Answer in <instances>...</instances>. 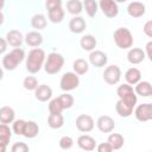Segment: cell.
Instances as JSON below:
<instances>
[{
    "label": "cell",
    "mask_w": 152,
    "mask_h": 152,
    "mask_svg": "<svg viewBox=\"0 0 152 152\" xmlns=\"http://www.w3.org/2000/svg\"><path fill=\"white\" fill-rule=\"evenodd\" d=\"M86 20L80 17V15H75L70 19L69 21V30L72 32V33H76V34H80L82 33L84 30H86Z\"/></svg>",
    "instance_id": "2e32d148"
},
{
    "label": "cell",
    "mask_w": 152,
    "mask_h": 152,
    "mask_svg": "<svg viewBox=\"0 0 152 152\" xmlns=\"http://www.w3.org/2000/svg\"><path fill=\"white\" fill-rule=\"evenodd\" d=\"M46 24H48V21H46V18H45V15L44 14H34L32 18H31V26L33 27V28H36V30H43V28H45L46 27Z\"/></svg>",
    "instance_id": "4dcf8cb0"
},
{
    "label": "cell",
    "mask_w": 152,
    "mask_h": 152,
    "mask_svg": "<svg viewBox=\"0 0 152 152\" xmlns=\"http://www.w3.org/2000/svg\"><path fill=\"white\" fill-rule=\"evenodd\" d=\"M75 124H76L77 129L80 132H83V133H88V132L93 131L94 125H95L94 119L90 115H88V114H81V115H78L76 118Z\"/></svg>",
    "instance_id": "ba28073f"
},
{
    "label": "cell",
    "mask_w": 152,
    "mask_h": 152,
    "mask_svg": "<svg viewBox=\"0 0 152 152\" xmlns=\"http://www.w3.org/2000/svg\"><path fill=\"white\" fill-rule=\"evenodd\" d=\"M48 125L53 128V129H58L64 125V118L62 115V113L58 114H50L48 118Z\"/></svg>",
    "instance_id": "f1b7e54d"
},
{
    "label": "cell",
    "mask_w": 152,
    "mask_h": 152,
    "mask_svg": "<svg viewBox=\"0 0 152 152\" xmlns=\"http://www.w3.org/2000/svg\"><path fill=\"white\" fill-rule=\"evenodd\" d=\"M125 80L128 84L131 86H135L140 80H141V72L139 69L137 68H129L127 69V71L125 72Z\"/></svg>",
    "instance_id": "44dd1931"
},
{
    "label": "cell",
    "mask_w": 152,
    "mask_h": 152,
    "mask_svg": "<svg viewBox=\"0 0 152 152\" xmlns=\"http://www.w3.org/2000/svg\"><path fill=\"white\" fill-rule=\"evenodd\" d=\"M72 69H74V72H76L77 75H84L89 70V64H88V62L86 59L77 58L72 63Z\"/></svg>",
    "instance_id": "4316f807"
},
{
    "label": "cell",
    "mask_w": 152,
    "mask_h": 152,
    "mask_svg": "<svg viewBox=\"0 0 152 152\" xmlns=\"http://www.w3.org/2000/svg\"><path fill=\"white\" fill-rule=\"evenodd\" d=\"M121 78V69L113 64V65H109L104 69L103 71V81L107 83V84H110V86H114L116 83H119Z\"/></svg>",
    "instance_id": "52a82bcc"
},
{
    "label": "cell",
    "mask_w": 152,
    "mask_h": 152,
    "mask_svg": "<svg viewBox=\"0 0 152 152\" xmlns=\"http://www.w3.org/2000/svg\"><path fill=\"white\" fill-rule=\"evenodd\" d=\"M62 6V0H45V8L48 11Z\"/></svg>",
    "instance_id": "ab89813d"
},
{
    "label": "cell",
    "mask_w": 152,
    "mask_h": 152,
    "mask_svg": "<svg viewBox=\"0 0 152 152\" xmlns=\"http://www.w3.org/2000/svg\"><path fill=\"white\" fill-rule=\"evenodd\" d=\"M145 56H147L148 59L152 61V42H148L146 44V53H145Z\"/></svg>",
    "instance_id": "ee69618b"
},
{
    "label": "cell",
    "mask_w": 152,
    "mask_h": 152,
    "mask_svg": "<svg viewBox=\"0 0 152 152\" xmlns=\"http://www.w3.org/2000/svg\"><path fill=\"white\" fill-rule=\"evenodd\" d=\"M96 126H97L100 132H102V133H110L115 128V122H114V120L110 116L101 115L97 119V121H96Z\"/></svg>",
    "instance_id": "7c38bea8"
},
{
    "label": "cell",
    "mask_w": 152,
    "mask_h": 152,
    "mask_svg": "<svg viewBox=\"0 0 152 152\" xmlns=\"http://www.w3.org/2000/svg\"><path fill=\"white\" fill-rule=\"evenodd\" d=\"M6 42L8 45H11L13 48H20L24 42V36L18 30H11L6 34Z\"/></svg>",
    "instance_id": "5bb4252c"
},
{
    "label": "cell",
    "mask_w": 152,
    "mask_h": 152,
    "mask_svg": "<svg viewBox=\"0 0 152 152\" xmlns=\"http://www.w3.org/2000/svg\"><path fill=\"white\" fill-rule=\"evenodd\" d=\"M12 137V131L8 127L7 124H1L0 122V144L7 146Z\"/></svg>",
    "instance_id": "f546056e"
},
{
    "label": "cell",
    "mask_w": 152,
    "mask_h": 152,
    "mask_svg": "<svg viewBox=\"0 0 152 152\" xmlns=\"http://www.w3.org/2000/svg\"><path fill=\"white\" fill-rule=\"evenodd\" d=\"M24 40H25V43L28 46H31V48H38L43 43V36L38 31H31V32H27L26 33V36L24 37Z\"/></svg>",
    "instance_id": "d6986e66"
},
{
    "label": "cell",
    "mask_w": 152,
    "mask_h": 152,
    "mask_svg": "<svg viewBox=\"0 0 152 152\" xmlns=\"http://www.w3.org/2000/svg\"><path fill=\"white\" fill-rule=\"evenodd\" d=\"M23 86L26 90H34L38 87V80L34 76H26L23 81Z\"/></svg>",
    "instance_id": "d590c367"
},
{
    "label": "cell",
    "mask_w": 152,
    "mask_h": 152,
    "mask_svg": "<svg viewBox=\"0 0 152 152\" xmlns=\"http://www.w3.org/2000/svg\"><path fill=\"white\" fill-rule=\"evenodd\" d=\"M2 78H4V70L0 68V81H1Z\"/></svg>",
    "instance_id": "c3c4849f"
},
{
    "label": "cell",
    "mask_w": 152,
    "mask_h": 152,
    "mask_svg": "<svg viewBox=\"0 0 152 152\" xmlns=\"http://www.w3.org/2000/svg\"><path fill=\"white\" fill-rule=\"evenodd\" d=\"M77 145L84 151H93L96 147V140L88 134H82L77 138Z\"/></svg>",
    "instance_id": "e0dca14e"
},
{
    "label": "cell",
    "mask_w": 152,
    "mask_h": 152,
    "mask_svg": "<svg viewBox=\"0 0 152 152\" xmlns=\"http://www.w3.org/2000/svg\"><path fill=\"white\" fill-rule=\"evenodd\" d=\"M144 33L148 37V38H152V21L151 20H147L144 25Z\"/></svg>",
    "instance_id": "b9f144b4"
},
{
    "label": "cell",
    "mask_w": 152,
    "mask_h": 152,
    "mask_svg": "<svg viewBox=\"0 0 152 152\" xmlns=\"http://www.w3.org/2000/svg\"><path fill=\"white\" fill-rule=\"evenodd\" d=\"M135 93L142 97H148L152 95V87L148 81H139L135 84Z\"/></svg>",
    "instance_id": "cb8c5ba5"
},
{
    "label": "cell",
    "mask_w": 152,
    "mask_h": 152,
    "mask_svg": "<svg viewBox=\"0 0 152 152\" xmlns=\"http://www.w3.org/2000/svg\"><path fill=\"white\" fill-rule=\"evenodd\" d=\"M38 133H39V127L37 125V122H34V121H26L23 135L25 138H27V139H33V138H36L38 135Z\"/></svg>",
    "instance_id": "d4e9b609"
},
{
    "label": "cell",
    "mask_w": 152,
    "mask_h": 152,
    "mask_svg": "<svg viewBox=\"0 0 152 152\" xmlns=\"http://www.w3.org/2000/svg\"><path fill=\"white\" fill-rule=\"evenodd\" d=\"M145 51H142V49L140 48H132L127 53V61L133 65L140 64L145 59Z\"/></svg>",
    "instance_id": "ac0fdd59"
},
{
    "label": "cell",
    "mask_w": 152,
    "mask_h": 152,
    "mask_svg": "<svg viewBox=\"0 0 152 152\" xmlns=\"http://www.w3.org/2000/svg\"><path fill=\"white\" fill-rule=\"evenodd\" d=\"M25 124H26V121L23 120V119L14 120V121H13V125H12V131H13L17 135H23L24 128H25Z\"/></svg>",
    "instance_id": "8d00e7d4"
},
{
    "label": "cell",
    "mask_w": 152,
    "mask_h": 152,
    "mask_svg": "<svg viewBox=\"0 0 152 152\" xmlns=\"http://www.w3.org/2000/svg\"><path fill=\"white\" fill-rule=\"evenodd\" d=\"M34 97L40 102H46L52 97V89L48 84H38L34 89Z\"/></svg>",
    "instance_id": "4fadbf2b"
},
{
    "label": "cell",
    "mask_w": 152,
    "mask_h": 152,
    "mask_svg": "<svg viewBox=\"0 0 152 152\" xmlns=\"http://www.w3.org/2000/svg\"><path fill=\"white\" fill-rule=\"evenodd\" d=\"M95 148H96L99 152H110V151H113L112 146H110L108 142H101V144H99Z\"/></svg>",
    "instance_id": "60d3db41"
},
{
    "label": "cell",
    "mask_w": 152,
    "mask_h": 152,
    "mask_svg": "<svg viewBox=\"0 0 152 152\" xmlns=\"http://www.w3.org/2000/svg\"><path fill=\"white\" fill-rule=\"evenodd\" d=\"M66 10L72 15H78L83 11V5L80 0H68L66 1Z\"/></svg>",
    "instance_id": "1f68e13d"
},
{
    "label": "cell",
    "mask_w": 152,
    "mask_h": 152,
    "mask_svg": "<svg viewBox=\"0 0 152 152\" xmlns=\"http://www.w3.org/2000/svg\"><path fill=\"white\" fill-rule=\"evenodd\" d=\"M89 62H90L91 65H94L96 68H102L107 64L108 57L101 50H93L89 53Z\"/></svg>",
    "instance_id": "8fae6325"
},
{
    "label": "cell",
    "mask_w": 152,
    "mask_h": 152,
    "mask_svg": "<svg viewBox=\"0 0 152 152\" xmlns=\"http://www.w3.org/2000/svg\"><path fill=\"white\" fill-rule=\"evenodd\" d=\"M107 142L112 146L113 150H120L124 146L125 139L120 133H112V134H109V137L107 139Z\"/></svg>",
    "instance_id": "83f0119b"
},
{
    "label": "cell",
    "mask_w": 152,
    "mask_h": 152,
    "mask_svg": "<svg viewBox=\"0 0 152 152\" xmlns=\"http://www.w3.org/2000/svg\"><path fill=\"white\" fill-rule=\"evenodd\" d=\"M96 38L93 34H84L80 40V45L84 51H93L96 48Z\"/></svg>",
    "instance_id": "603a6c76"
},
{
    "label": "cell",
    "mask_w": 152,
    "mask_h": 152,
    "mask_svg": "<svg viewBox=\"0 0 152 152\" xmlns=\"http://www.w3.org/2000/svg\"><path fill=\"white\" fill-rule=\"evenodd\" d=\"M4 19H5V17H4V13L0 11V25H2V24H4Z\"/></svg>",
    "instance_id": "f6af8a7d"
},
{
    "label": "cell",
    "mask_w": 152,
    "mask_h": 152,
    "mask_svg": "<svg viewBox=\"0 0 152 152\" xmlns=\"http://www.w3.org/2000/svg\"><path fill=\"white\" fill-rule=\"evenodd\" d=\"M45 58H46V56H45V52L43 49L33 48L32 50H30V52L26 57V70L30 74H37L43 68Z\"/></svg>",
    "instance_id": "6da1fadb"
},
{
    "label": "cell",
    "mask_w": 152,
    "mask_h": 152,
    "mask_svg": "<svg viewBox=\"0 0 152 152\" xmlns=\"http://www.w3.org/2000/svg\"><path fill=\"white\" fill-rule=\"evenodd\" d=\"M80 86V77L76 72L74 71H68L63 74L59 81V87L63 91H70L76 89Z\"/></svg>",
    "instance_id": "8992f818"
},
{
    "label": "cell",
    "mask_w": 152,
    "mask_h": 152,
    "mask_svg": "<svg viewBox=\"0 0 152 152\" xmlns=\"http://www.w3.org/2000/svg\"><path fill=\"white\" fill-rule=\"evenodd\" d=\"M58 99H59V101H61V103L63 106V109H69V108H71L74 106V101L75 100H74L72 95H70L68 93L62 94L61 96H58Z\"/></svg>",
    "instance_id": "e575fe53"
},
{
    "label": "cell",
    "mask_w": 152,
    "mask_h": 152,
    "mask_svg": "<svg viewBox=\"0 0 152 152\" xmlns=\"http://www.w3.org/2000/svg\"><path fill=\"white\" fill-rule=\"evenodd\" d=\"M113 38H114V42H115L116 46L122 49V50L129 49L133 45V36H132L131 31L127 27H119V28H116L114 31Z\"/></svg>",
    "instance_id": "277c9868"
},
{
    "label": "cell",
    "mask_w": 152,
    "mask_h": 152,
    "mask_svg": "<svg viewBox=\"0 0 152 152\" xmlns=\"http://www.w3.org/2000/svg\"><path fill=\"white\" fill-rule=\"evenodd\" d=\"M15 118V112L10 106H4L0 108V122L1 124H12Z\"/></svg>",
    "instance_id": "ffe728a7"
},
{
    "label": "cell",
    "mask_w": 152,
    "mask_h": 152,
    "mask_svg": "<svg viewBox=\"0 0 152 152\" xmlns=\"http://www.w3.org/2000/svg\"><path fill=\"white\" fill-rule=\"evenodd\" d=\"M82 5H83V8L86 10V13L89 17H94L97 13L99 5H97V2L95 0H84Z\"/></svg>",
    "instance_id": "d6a6232c"
},
{
    "label": "cell",
    "mask_w": 152,
    "mask_h": 152,
    "mask_svg": "<svg viewBox=\"0 0 152 152\" xmlns=\"http://www.w3.org/2000/svg\"><path fill=\"white\" fill-rule=\"evenodd\" d=\"M115 110L119 114V116H121V118H128L133 113V107L128 106L127 103H125L122 100L119 99V101L115 104Z\"/></svg>",
    "instance_id": "484cf974"
},
{
    "label": "cell",
    "mask_w": 152,
    "mask_h": 152,
    "mask_svg": "<svg viewBox=\"0 0 152 152\" xmlns=\"http://www.w3.org/2000/svg\"><path fill=\"white\" fill-rule=\"evenodd\" d=\"M6 148H7V146H5V145H1V144H0V152H5V151H6Z\"/></svg>",
    "instance_id": "bcb514c9"
},
{
    "label": "cell",
    "mask_w": 152,
    "mask_h": 152,
    "mask_svg": "<svg viewBox=\"0 0 152 152\" xmlns=\"http://www.w3.org/2000/svg\"><path fill=\"white\" fill-rule=\"evenodd\" d=\"M58 144H59V147L62 150H70L72 147V145H74V140H72L71 137L64 135V137H62L59 139V142Z\"/></svg>",
    "instance_id": "74e56055"
},
{
    "label": "cell",
    "mask_w": 152,
    "mask_h": 152,
    "mask_svg": "<svg viewBox=\"0 0 152 152\" xmlns=\"http://www.w3.org/2000/svg\"><path fill=\"white\" fill-rule=\"evenodd\" d=\"M115 2H126L127 0H114Z\"/></svg>",
    "instance_id": "681fc988"
},
{
    "label": "cell",
    "mask_w": 152,
    "mask_h": 152,
    "mask_svg": "<svg viewBox=\"0 0 152 152\" xmlns=\"http://www.w3.org/2000/svg\"><path fill=\"white\" fill-rule=\"evenodd\" d=\"M145 12H146V6L142 2L133 1V2H129L127 6V13L132 18H140L145 14Z\"/></svg>",
    "instance_id": "9a60e30c"
},
{
    "label": "cell",
    "mask_w": 152,
    "mask_h": 152,
    "mask_svg": "<svg viewBox=\"0 0 152 152\" xmlns=\"http://www.w3.org/2000/svg\"><path fill=\"white\" fill-rule=\"evenodd\" d=\"M25 59V51L21 48H13L2 57V66L8 70H15L17 66Z\"/></svg>",
    "instance_id": "7a4b0ae2"
},
{
    "label": "cell",
    "mask_w": 152,
    "mask_h": 152,
    "mask_svg": "<svg viewBox=\"0 0 152 152\" xmlns=\"http://www.w3.org/2000/svg\"><path fill=\"white\" fill-rule=\"evenodd\" d=\"M7 42H6V39H4V38H0V55H2V53H5L6 52V50H7Z\"/></svg>",
    "instance_id": "7bdbcfd3"
},
{
    "label": "cell",
    "mask_w": 152,
    "mask_h": 152,
    "mask_svg": "<svg viewBox=\"0 0 152 152\" xmlns=\"http://www.w3.org/2000/svg\"><path fill=\"white\" fill-rule=\"evenodd\" d=\"M4 6H5V0H0V11L4 8Z\"/></svg>",
    "instance_id": "7dc6e473"
},
{
    "label": "cell",
    "mask_w": 152,
    "mask_h": 152,
    "mask_svg": "<svg viewBox=\"0 0 152 152\" xmlns=\"http://www.w3.org/2000/svg\"><path fill=\"white\" fill-rule=\"evenodd\" d=\"M63 65H64V57L58 52H50L43 66L49 75H55L62 70Z\"/></svg>",
    "instance_id": "3957f363"
},
{
    "label": "cell",
    "mask_w": 152,
    "mask_h": 152,
    "mask_svg": "<svg viewBox=\"0 0 152 152\" xmlns=\"http://www.w3.org/2000/svg\"><path fill=\"white\" fill-rule=\"evenodd\" d=\"M64 109H63V106L59 101L58 97H55L52 100H50L49 102V112L50 114H58V113H62Z\"/></svg>",
    "instance_id": "836d02e7"
},
{
    "label": "cell",
    "mask_w": 152,
    "mask_h": 152,
    "mask_svg": "<svg viewBox=\"0 0 152 152\" xmlns=\"http://www.w3.org/2000/svg\"><path fill=\"white\" fill-rule=\"evenodd\" d=\"M11 151L12 152H27L28 151V146L25 144V142H14L13 146L11 147Z\"/></svg>",
    "instance_id": "f35d334b"
},
{
    "label": "cell",
    "mask_w": 152,
    "mask_h": 152,
    "mask_svg": "<svg viewBox=\"0 0 152 152\" xmlns=\"http://www.w3.org/2000/svg\"><path fill=\"white\" fill-rule=\"evenodd\" d=\"M135 119L140 122H147L152 119V104L151 103H141L134 110Z\"/></svg>",
    "instance_id": "30bf717a"
},
{
    "label": "cell",
    "mask_w": 152,
    "mask_h": 152,
    "mask_svg": "<svg viewBox=\"0 0 152 152\" xmlns=\"http://www.w3.org/2000/svg\"><path fill=\"white\" fill-rule=\"evenodd\" d=\"M99 6L107 18H115L119 14V6L114 0H100Z\"/></svg>",
    "instance_id": "9c48e42d"
},
{
    "label": "cell",
    "mask_w": 152,
    "mask_h": 152,
    "mask_svg": "<svg viewBox=\"0 0 152 152\" xmlns=\"http://www.w3.org/2000/svg\"><path fill=\"white\" fill-rule=\"evenodd\" d=\"M116 94L119 96L120 100H122L125 103H127L128 106L133 107L137 104V95H135V91L133 90V87L128 83H125V84H121L116 89Z\"/></svg>",
    "instance_id": "5b68a950"
},
{
    "label": "cell",
    "mask_w": 152,
    "mask_h": 152,
    "mask_svg": "<svg viewBox=\"0 0 152 152\" xmlns=\"http://www.w3.org/2000/svg\"><path fill=\"white\" fill-rule=\"evenodd\" d=\"M64 15H65V12H64V10H63L62 6L48 11L49 20H50L51 23H53V24H59V23H62L63 19H64Z\"/></svg>",
    "instance_id": "7402d4cb"
}]
</instances>
